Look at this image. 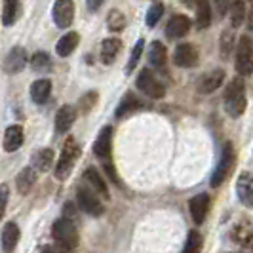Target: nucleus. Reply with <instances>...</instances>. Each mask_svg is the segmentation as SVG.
<instances>
[{
    "instance_id": "nucleus-16",
    "label": "nucleus",
    "mask_w": 253,
    "mask_h": 253,
    "mask_svg": "<svg viewBox=\"0 0 253 253\" xmlns=\"http://www.w3.org/2000/svg\"><path fill=\"white\" fill-rule=\"evenodd\" d=\"M2 145H4V151L6 152H15L17 149H21V145H23V127L19 126V124H13V126L8 127L4 131Z\"/></svg>"
},
{
    "instance_id": "nucleus-29",
    "label": "nucleus",
    "mask_w": 253,
    "mask_h": 253,
    "mask_svg": "<svg viewBox=\"0 0 253 253\" xmlns=\"http://www.w3.org/2000/svg\"><path fill=\"white\" fill-rule=\"evenodd\" d=\"M107 27H109V31H113V33H120V31L126 27V17H124V13L120 12V10H111L109 15H107Z\"/></svg>"
},
{
    "instance_id": "nucleus-36",
    "label": "nucleus",
    "mask_w": 253,
    "mask_h": 253,
    "mask_svg": "<svg viewBox=\"0 0 253 253\" xmlns=\"http://www.w3.org/2000/svg\"><path fill=\"white\" fill-rule=\"evenodd\" d=\"M6 204H8V185H0V219L6 211Z\"/></svg>"
},
{
    "instance_id": "nucleus-31",
    "label": "nucleus",
    "mask_w": 253,
    "mask_h": 253,
    "mask_svg": "<svg viewBox=\"0 0 253 253\" xmlns=\"http://www.w3.org/2000/svg\"><path fill=\"white\" fill-rule=\"evenodd\" d=\"M202 250V236H200V232H189V238L185 242V248H183V252L181 253H200Z\"/></svg>"
},
{
    "instance_id": "nucleus-5",
    "label": "nucleus",
    "mask_w": 253,
    "mask_h": 253,
    "mask_svg": "<svg viewBox=\"0 0 253 253\" xmlns=\"http://www.w3.org/2000/svg\"><path fill=\"white\" fill-rule=\"evenodd\" d=\"M234 162H236V154H234V149H232V143H225L223 145V152H221V160L217 164L215 171L211 175V187H219L225 179L230 175L232 168H234Z\"/></svg>"
},
{
    "instance_id": "nucleus-37",
    "label": "nucleus",
    "mask_w": 253,
    "mask_h": 253,
    "mask_svg": "<svg viewBox=\"0 0 253 253\" xmlns=\"http://www.w3.org/2000/svg\"><path fill=\"white\" fill-rule=\"evenodd\" d=\"M40 253H69V250H65V248H61V246H44L42 250H40Z\"/></svg>"
},
{
    "instance_id": "nucleus-13",
    "label": "nucleus",
    "mask_w": 253,
    "mask_h": 253,
    "mask_svg": "<svg viewBox=\"0 0 253 253\" xmlns=\"http://www.w3.org/2000/svg\"><path fill=\"white\" fill-rule=\"evenodd\" d=\"M189 31H190V19L187 15H183V13L171 15V19L168 21V27H166V35H168V38H171V40L185 37Z\"/></svg>"
},
{
    "instance_id": "nucleus-28",
    "label": "nucleus",
    "mask_w": 253,
    "mask_h": 253,
    "mask_svg": "<svg viewBox=\"0 0 253 253\" xmlns=\"http://www.w3.org/2000/svg\"><path fill=\"white\" fill-rule=\"evenodd\" d=\"M19 13V0H4V8H2V23L10 27L15 21Z\"/></svg>"
},
{
    "instance_id": "nucleus-19",
    "label": "nucleus",
    "mask_w": 253,
    "mask_h": 253,
    "mask_svg": "<svg viewBox=\"0 0 253 253\" xmlns=\"http://www.w3.org/2000/svg\"><path fill=\"white\" fill-rule=\"evenodd\" d=\"M84 179L89 183V187L93 192H97V194H101L103 198H109V189H107V183H105V179L103 175L99 173V169L97 168H88L86 171H84Z\"/></svg>"
},
{
    "instance_id": "nucleus-30",
    "label": "nucleus",
    "mask_w": 253,
    "mask_h": 253,
    "mask_svg": "<svg viewBox=\"0 0 253 253\" xmlns=\"http://www.w3.org/2000/svg\"><path fill=\"white\" fill-rule=\"evenodd\" d=\"M244 15H246V6H244V2H240V0L232 2V4H230V19H232V27H234V29L244 23Z\"/></svg>"
},
{
    "instance_id": "nucleus-2",
    "label": "nucleus",
    "mask_w": 253,
    "mask_h": 253,
    "mask_svg": "<svg viewBox=\"0 0 253 253\" xmlns=\"http://www.w3.org/2000/svg\"><path fill=\"white\" fill-rule=\"evenodd\" d=\"M78 158H80V145L76 143V139L69 137L65 141L63 151L59 154V160H57V166H55V177L59 181H65L69 177V173L73 171Z\"/></svg>"
},
{
    "instance_id": "nucleus-34",
    "label": "nucleus",
    "mask_w": 253,
    "mask_h": 253,
    "mask_svg": "<svg viewBox=\"0 0 253 253\" xmlns=\"http://www.w3.org/2000/svg\"><path fill=\"white\" fill-rule=\"evenodd\" d=\"M31 65H33L35 71H46V69H50V55L44 53V51H38V53L33 55Z\"/></svg>"
},
{
    "instance_id": "nucleus-1",
    "label": "nucleus",
    "mask_w": 253,
    "mask_h": 253,
    "mask_svg": "<svg viewBox=\"0 0 253 253\" xmlns=\"http://www.w3.org/2000/svg\"><path fill=\"white\" fill-rule=\"evenodd\" d=\"M225 111H227L232 118H238L246 111V89H244V82L240 78H234L227 84L225 89Z\"/></svg>"
},
{
    "instance_id": "nucleus-14",
    "label": "nucleus",
    "mask_w": 253,
    "mask_h": 253,
    "mask_svg": "<svg viewBox=\"0 0 253 253\" xmlns=\"http://www.w3.org/2000/svg\"><path fill=\"white\" fill-rule=\"evenodd\" d=\"M190 208V217L196 225H202L208 215V210H210V196L208 194H196L192 200L189 202Z\"/></svg>"
},
{
    "instance_id": "nucleus-8",
    "label": "nucleus",
    "mask_w": 253,
    "mask_h": 253,
    "mask_svg": "<svg viewBox=\"0 0 253 253\" xmlns=\"http://www.w3.org/2000/svg\"><path fill=\"white\" fill-rule=\"evenodd\" d=\"M76 198H78V206H80V210H82L84 213L93 215V217L103 215L105 208H103L101 200L97 198V194L91 189H78V196H76Z\"/></svg>"
},
{
    "instance_id": "nucleus-33",
    "label": "nucleus",
    "mask_w": 253,
    "mask_h": 253,
    "mask_svg": "<svg viewBox=\"0 0 253 253\" xmlns=\"http://www.w3.org/2000/svg\"><path fill=\"white\" fill-rule=\"evenodd\" d=\"M162 15H164V4H160V2L152 4L151 8H149V12H147V25L154 27L162 19Z\"/></svg>"
},
{
    "instance_id": "nucleus-15",
    "label": "nucleus",
    "mask_w": 253,
    "mask_h": 253,
    "mask_svg": "<svg viewBox=\"0 0 253 253\" xmlns=\"http://www.w3.org/2000/svg\"><path fill=\"white\" fill-rule=\"evenodd\" d=\"M76 120V109L73 105H63L55 114V129L57 133H67Z\"/></svg>"
},
{
    "instance_id": "nucleus-7",
    "label": "nucleus",
    "mask_w": 253,
    "mask_h": 253,
    "mask_svg": "<svg viewBox=\"0 0 253 253\" xmlns=\"http://www.w3.org/2000/svg\"><path fill=\"white\" fill-rule=\"evenodd\" d=\"M75 0H55L53 2V8H51V17H53V23L59 27V29H67V27L73 25L75 21Z\"/></svg>"
},
{
    "instance_id": "nucleus-11",
    "label": "nucleus",
    "mask_w": 253,
    "mask_h": 253,
    "mask_svg": "<svg viewBox=\"0 0 253 253\" xmlns=\"http://www.w3.org/2000/svg\"><path fill=\"white\" fill-rule=\"evenodd\" d=\"M223 82H225V71L223 69H215V71H210V73H206L204 76H200L196 89L200 93H211V91L221 88Z\"/></svg>"
},
{
    "instance_id": "nucleus-32",
    "label": "nucleus",
    "mask_w": 253,
    "mask_h": 253,
    "mask_svg": "<svg viewBox=\"0 0 253 253\" xmlns=\"http://www.w3.org/2000/svg\"><path fill=\"white\" fill-rule=\"evenodd\" d=\"M143 48H145V40H143V38H139V40H137V44L133 46L131 53H129V59H127V67H126L127 73H131V71H133V69L137 67L141 53H143Z\"/></svg>"
},
{
    "instance_id": "nucleus-20",
    "label": "nucleus",
    "mask_w": 253,
    "mask_h": 253,
    "mask_svg": "<svg viewBox=\"0 0 253 253\" xmlns=\"http://www.w3.org/2000/svg\"><path fill=\"white\" fill-rule=\"evenodd\" d=\"M51 95V82L48 78H40L37 82H33L31 86V99L37 103V105H42L50 99Z\"/></svg>"
},
{
    "instance_id": "nucleus-35",
    "label": "nucleus",
    "mask_w": 253,
    "mask_h": 253,
    "mask_svg": "<svg viewBox=\"0 0 253 253\" xmlns=\"http://www.w3.org/2000/svg\"><path fill=\"white\" fill-rule=\"evenodd\" d=\"M95 101H97V93H95V91L86 93V95L80 99V109H82V113H89V109L95 105Z\"/></svg>"
},
{
    "instance_id": "nucleus-3",
    "label": "nucleus",
    "mask_w": 253,
    "mask_h": 253,
    "mask_svg": "<svg viewBox=\"0 0 253 253\" xmlns=\"http://www.w3.org/2000/svg\"><path fill=\"white\" fill-rule=\"evenodd\" d=\"M51 234H53V238L57 242V246H61L65 250H73L78 244V230L73 225V221L67 219V217H61V219H57L53 223Z\"/></svg>"
},
{
    "instance_id": "nucleus-38",
    "label": "nucleus",
    "mask_w": 253,
    "mask_h": 253,
    "mask_svg": "<svg viewBox=\"0 0 253 253\" xmlns=\"http://www.w3.org/2000/svg\"><path fill=\"white\" fill-rule=\"evenodd\" d=\"M105 0H86V6H88L89 12H95V10H99V6H101Z\"/></svg>"
},
{
    "instance_id": "nucleus-21",
    "label": "nucleus",
    "mask_w": 253,
    "mask_h": 253,
    "mask_svg": "<svg viewBox=\"0 0 253 253\" xmlns=\"http://www.w3.org/2000/svg\"><path fill=\"white\" fill-rule=\"evenodd\" d=\"M78 42H80V37H78V33H75V31L63 35V37L57 40V44H55L57 55H59V57H69V55L76 50Z\"/></svg>"
},
{
    "instance_id": "nucleus-12",
    "label": "nucleus",
    "mask_w": 253,
    "mask_h": 253,
    "mask_svg": "<svg viewBox=\"0 0 253 253\" xmlns=\"http://www.w3.org/2000/svg\"><path fill=\"white\" fill-rule=\"evenodd\" d=\"M173 61L181 69H190L198 63V51L192 44H179L173 53Z\"/></svg>"
},
{
    "instance_id": "nucleus-4",
    "label": "nucleus",
    "mask_w": 253,
    "mask_h": 253,
    "mask_svg": "<svg viewBox=\"0 0 253 253\" xmlns=\"http://www.w3.org/2000/svg\"><path fill=\"white\" fill-rule=\"evenodd\" d=\"M137 89L143 91L147 97L151 99H162L166 95V88L164 84L154 76L151 69H143L139 75H137Z\"/></svg>"
},
{
    "instance_id": "nucleus-17",
    "label": "nucleus",
    "mask_w": 253,
    "mask_h": 253,
    "mask_svg": "<svg viewBox=\"0 0 253 253\" xmlns=\"http://www.w3.org/2000/svg\"><path fill=\"white\" fill-rule=\"evenodd\" d=\"M236 190H238V198L246 208H252L253 206V183L252 175L248 171L240 173V177L236 181Z\"/></svg>"
},
{
    "instance_id": "nucleus-27",
    "label": "nucleus",
    "mask_w": 253,
    "mask_h": 253,
    "mask_svg": "<svg viewBox=\"0 0 253 253\" xmlns=\"http://www.w3.org/2000/svg\"><path fill=\"white\" fill-rule=\"evenodd\" d=\"M53 164V151L51 149H42V151H38L35 156H33V169H37V171H48Z\"/></svg>"
},
{
    "instance_id": "nucleus-9",
    "label": "nucleus",
    "mask_w": 253,
    "mask_h": 253,
    "mask_svg": "<svg viewBox=\"0 0 253 253\" xmlns=\"http://www.w3.org/2000/svg\"><path fill=\"white\" fill-rule=\"evenodd\" d=\"M2 67H4V73H8V75H17V73H21L27 67V50L21 48V46L12 48V50L8 51V55L4 57Z\"/></svg>"
},
{
    "instance_id": "nucleus-23",
    "label": "nucleus",
    "mask_w": 253,
    "mask_h": 253,
    "mask_svg": "<svg viewBox=\"0 0 253 253\" xmlns=\"http://www.w3.org/2000/svg\"><path fill=\"white\" fill-rule=\"evenodd\" d=\"M19 242V227L15 223H8L2 230V248L6 253H12Z\"/></svg>"
},
{
    "instance_id": "nucleus-25",
    "label": "nucleus",
    "mask_w": 253,
    "mask_h": 253,
    "mask_svg": "<svg viewBox=\"0 0 253 253\" xmlns=\"http://www.w3.org/2000/svg\"><path fill=\"white\" fill-rule=\"evenodd\" d=\"M196 27L198 29H208L211 25V6L208 0H198L196 2Z\"/></svg>"
},
{
    "instance_id": "nucleus-24",
    "label": "nucleus",
    "mask_w": 253,
    "mask_h": 253,
    "mask_svg": "<svg viewBox=\"0 0 253 253\" xmlns=\"http://www.w3.org/2000/svg\"><path fill=\"white\" fill-rule=\"evenodd\" d=\"M143 107V103L137 99V97H133V93H126L124 97H122V101L118 103V107H116V118H124L126 114L133 113V111H137Z\"/></svg>"
},
{
    "instance_id": "nucleus-18",
    "label": "nucleus",
    "mask_w": 253,
    "mask_h": 253,
    "mask_svg": "<svg viewBox=\"0 0 253 253\" xmlns=\"http://www.w3.org/2000/svg\"><path fill=\"white\" fill-rule=\"evenodd\" d=\"M122 50V42L118 38H105L101 42V51H99V57H101L103 65H113L114 59L118 57V53Z\"/></svg>"
},
{
    "instance_id": "nucleus-6",
    "label": "nucleus",
    "mask_w": 253,
    "mask_h": 253,
    "mask_svg": "<svg viewBox=\"0 0 253 253\" xmlns=\"http://www.w3.org/2000/svg\"><path fill=\"white\" fill-rule=\"evenodd\" d=\"M253 69V48L252 38L240 37L236 44V73L240 76H250Z\"/></svg>"
},
{
    "instance_id": "nucleus-22",
    "label": "nucleus",
    "mask_w": 253,
    "mask_h": 253,
    "mask_svg": "<svg viewBox=\"0 0 253 253\" xmlns=\"http://www.w3.org/2000/svg\"><path fill=\"white\" fill-rule=\"evenodd\" d=\"M166 59H168V51H166L164 44L160 40L151 42V46H149V63L154 69H162L166 65Z\"/></svg>"
},
{
    "instance_id": "nucleus-39",
    "label": "nucleus",
    "mask_w": 253,
    "mask_h": 253,
    "mask_svg": "<svg viewBox=\"0 0 253 253\" xmlns=\"http://www.w3.org/2000/svg\"><path fill=\"white\" fill-rule=\"evenodd\" d=\"M181 2H183V4H185V6H187V8H194V6H196V2H198V0H181Z\"/></svg>"
},
{
    "instance_id": "nucleus-26",
    "label": "nucleus",
    "mask_w": 253,
    "mask_h": 253,
    "mask_svg": "<svg viewBox=\"0 0 253 253\" xmlns=\"http://www.w3.org/2000/svg\"><path fill=\"white\" fill-rule=\"evenodd\" d=\"M37 183V171L33 169V168H25V169H21V173L17 175V181H15V185H17V190L21 192V194H27L29 190L33 189V185Z\"/></svg>"
},
{
    "instance_id": "nucleus-10",
    "label": "nucleus",
    "mask_w": 253,
    "mask_h": 253,
    "mask_svg": "<svg viewBox=\"0 0 253 253\" xmlns=\"http://www.w3.org/2000/svg\"><path fill=\"white\" fill-rule=\"evenodd\" d=\"M111 151H113V127L105 126L101 131H99L95 143H93V152H95V156H99L101 160L109 162V160H111Z\"/></svg>"
}]
</instances>
